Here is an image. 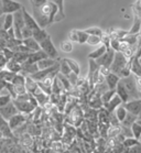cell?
<instances>
[{
    "label": "cell",
    "mask_w": 141,
    "mask_h": 153,
    "mask_svg": "<svg viewBox=\"0 0 141 153\" xmlns=\"http://www.w3.org/2000/svg\"><path fill=\"white\" fill-rule=\"evenodd\" d=\"M32 9H33L32 17L34 18L38 25L42 29H45L48 25H52L54 22L56 14L59 12L57 6L50 1H46L41 7L32 8Z\"/></svg>",
    "instance_id": "1"
},
{
    "label": "cell",
    "mask_w": 141,
    "mask_h": 153,
    "mask_svg": "<svg viewBox=\"0 0 141 153\" xmlns=\"http://www.w3.org/2000/svg\"><path fill=\"white\" fill-rule=\"evenodd\" d=\"M12 102L18 109V111L21 114H25V115L32 114L33 110L38 107V102L35 100L34 96L30 93L18 95L14 99H12Z\"/></svg>",
    "instance_id": "2"
},
{
    "label": "cell",
    "mask_w": 141,
    "mask_h": 153,
    "mask_svg": "<svg viewBox=\"0 0 141 153\" xmlns=\"http://www.w3.org/2000/svg\"><path fill=\"white\" fill-rule=\"evenodd\" d=\"M120 82L122 83L125 88H126V91H127V94H128L129 100L141 98V91H139V88H138L137 78H136V76H134V74H132V75L130 74L129 76L120 78Z\"/></svg>",
    "instance_id": "3"
},
{
    "label": "cell",
    "mask_w": 141,
    "mask_h": 153,
    "mask_svg": "<svg viewBox=\"0 0 141 153\" xmlns=\"http://www.w3.org/2000/svg\"><path fill=\"white\" fill-rule=\"evenodd\" d=\"M128 61H129V59H127L122 53L119 52V51H115L114 61H113V63H111V65L109 67L110 73L118 75L120 73V71L128 64Z\"/></svg>",
    "instance_id": "4"
},
{
    "label": "cell",
    "mask_w": 141,
    "mask_h": 153,
    "mask_svg": "<svg viewBox=\"0 0 141 153\" xmlns=\"http://www.w3.org/2000/svg\"><path fill=\"white\" fill-rule=\"evenodd\" d=\"M39 44H40V49L48 55V57H50V59H56L57 57H59L57 50H56V48H55L54 44H53V42H52L50 35L45 39L44 41L40 42Z\"/></svg>",
    "instance_id": "5"
},
{
    "label": "cell",
    "mask_w": 141,
    "mask_h": 153,
    "mask_svg": "<svg viewBox=\"0 0 141 153\" xmlns=\"http://www.w3.org/2000/svg\"><path fill=\"white\" fill-rule=\"evenodd\" d=\"M13 16V31H14V38L18 40H22L21 39V30L24 27V20H23V14H22V10H18L14 13H12Z\"/></svg>",
    "instance_id": "6"
},
{
    "label": "cell",
    "mask_w": 141,
    "mask_h": 153,
    "mask_svg": "<svg viewBox=\"0 0 141 153\" xmlns=\"http://www.w3.org/2000/svg\"><path fill=\"white\" fill-rule=\"evenodd\" d=\"M114 56H115V51L110 46H108L106 50V52L104 53L103 55L98 57L97 59H95L97 62V64L99 65V66H105V67H108L109 68L110 65H111V63L114 61Z\"/></svg>",
    "instance_id": "7"
},
{
    "label": "cell",
    "mask_w": 141,
    "mask_h": 153,
    "mask_svg": "<svg viewBox=\"0 0 141 153\" xmlns=\"http://www.w3.org/2000/svg\"><path fill=\"white\" fill-rule=\"evenodd\" d=\"M28 120V117L25 114H21V112H18L14 116H12L9 120H8V125L10 127V129L13 131L16 129H18L19 127L23 126Z\"/></svg>",
    "instance_id": "8"
},
{
    "label": "cell",
    "mask_w": 141,
    "mask_h": 153,
    "mask_svg": "<svg viewBox=\"0 0 141 153\" xmlns=\"http://www.w3.org/2000/svg\"><path fill=\"white\" fill-rule=\"evenodd\" d=\"M1 4H2L4 14L14 13L16 11L20 10L22 8V4L18 1H14V0H1Z\"/></svg>",
    "instance_id": "9"
},
{
    "label": "cell",
    "mask_w": 141,
    "mask_h": 153,
    "mask_svg": "<svg viewBox=\"0 0 141 153\" xmlns=\"http://www.w3.org/2000/svg\"><path fill=\"white\" fill-rule=\"evenodd\" d=\"M125 106V108L127 109L128 112H130L132 115L138 116L140 115L141 112V98H138V99H131V100H128L127 102L122 104Z\"/></svg>",
    "instance_id": "10"
},
{
    "label": "cell",
    "mask_w": 141,
    "mask_h": 153,
    "mask_svg": "<svg viewBox=\"0 0 141 153\" xmlns=\"http://www.w3.org/2000/svg\"><path fill=\"white\" fill-rule=\"evenodd\" d=\"M18 112L19 111H18V109L13 105L12 100H11L9 104L6 105V106L0 108V116H1L4 120H7V121L12 117V116H14L16 114H18Z\"/></svg>",
    "instance_id": "11"
},
{
    "label": "cell",
    "mask_w": 141,
    "mask_h": 153,
    "mask_svg": "<svg viewBox=\"0 0 141 153\" xmlns=\"http://www.w3.org/2000/svg\"><path fill=\"white\" fill-rule=\"evenodd\" d=\"M21 10H22V14H23L24 25H25V27H28L29 29H31L32 31L40 28V27L38 25V23H37V21L34 20V18L32 17V14L29 13V12L27 11V9H25L23 6H22V8H21Z\"/></svg>",
    "instance_id": "12"
},
{
    "label": "cell",
    "mask_w": 141,
    "mask_h": 153,
    "mask_svg": "<svg viewBox=\"0 0 141 153\" xmlns=\"http://www.w3.org/2000/svg\"><path fill=\"white\" fill-rule=\"evenodd\" d=\"M39 71V67L37 65V63H29L24 62L21 64V71L20 73L24 76H31L32 74L37 73Z\"/></svg>",
    "instance_id": "13"
},
{
    "label": "cell",
    "mask_w": 141,
    "mask_h": 153,
    "mask_svg": "<svg viewBox=\"0 0 141 153\" xmlns=\"http://www.w3.org/2000/svg\"><path fill=\"white\" fill-rule=\"evenodd\" d=\"M121 104H122V100L120 99V97H119L117 94H115L114 96L111 97L110 100H108L107 102H105V104L103 105V107L105 108V110H107V111L110 114V112L114 111L118 106H120Z\"/></svg>",
    "instance_id": "14"
},
{
    "label": "cell",
    "mask_w": 141,
    "mask_h": 153,
    "mask_svg": "<svg viewBox=\"0 0 141 153\" xmlns=\"http://www.w3.org/2000/svg\"><path fill=\"white\" fill-rule=\"evenodd\" d=\"M33 96H34L35 100L38 102V106H41V107H44L45 105L48 104V101H50V96L43 93L40 88L33 94Z\"/></svg>",
    "instance_id": "15"
},
{
    "label": "cell",
    "mask_w": 141,
    "mask_h": 153,
    "mask_svg": "<svg viewBox=\"0 0 141 153\" xmlns=\"http://www.w3.org/2000/svg\"><path fill=\"white\" fill-rule=\"evenodd\" d=\"M119 80H120V77L114 73H109L105 77V83H106L108 89H114L115 91L117 84L119 83Z\"/></svg>",
    "instance_id": "16"
},
{
    "label": "cell",
    "mask_w": 141,
    "mask_h": 153,
    "mask_svg": "<svg viewBox=\"0 0 141 153\" xmlns=\"http://www.w3.org/2000/svg\"><path fill=\"white\" fill-rule=\"evenodd\" d=\"M50 2H53L54 4L57 6L59 8V12L55 17L54 22H59V21H62L63 19H65V13H64V0H48Z\"/></svg>",
    "instance_id": "17"
},
{
    "label": "cell",
    "mask_w": 141,
    "mask_h": 153,
    "mask_svg": "<svg viewBox=\"0 0 141 153\" xmlns=\"http://www.w3.org/2000/svg\"><path fill=\"white\" fill-rule=\"evenodd\" d=\"M48 55L45 54L42 50H39V51H35V52H31L28 56V59L25 62H29V63H38L39 61H41L43 59H46Z\"/></svg>",
    "instance_id": "18"
},
{
    "label": "cell",
    "mask_w": 141,
    "mask_h": 153,
    "mask_svg": "<svg viewBox=\"0 0 141 153\" xmlns=\"http://www.w3.org/2000/svg\"><path fill=\"white\" fill-rule=\"evenodd\" d=\"M24 86H25V89H27V93H30V94H34L35 91L39 89L38 83L35 82L34 79H32L30 76H25V83H24Z\"/></svg>",
    "instance_id": "19"
},
{
    "label": "cell",
    "mask_w": 141,
    "mask_h": 153,
    "mask_svg": "<svg viewBox=\"0 0 141 153\" xmlns=\"http://www.w3.org/2000/svg\"><path fill=\"white\" fill-rule=\"evenodd\" d=\"M48 36V32L45 31V29L39 28V29H37V30H33V31H32V38L34 39L38 43L44 41Z\"/></svg>",
    "instance_id": "20"
},
{
    "label": "cell",
    "mask_w": 141,
    "mask_h": 153,
    "mask_svg": "<svg viewBox=\"0 0 141 153\" xmlns=\"http://www.w3.org/2000/svg\"><path fill=\"white\" fill-rule=\"evenodd\" d=\"M115 91H116V94H117L118 96L120 97L121 100H122V104H125V102H127V101L129 100V97H128V94H127V91H126V88L124 87V85H122V83H121L120 80H119V83L117 84Z\"/></svg>",
    "instance_id": "21"
},
{
    "label": "cell",
    "mask_w": 141,
    "mask_h": 153,
    "mask_svg": "<svg viewBox=\"0 0 141 153\" xmlns=\"http://www.w3.org/2000/svg\"><path fill=\"white\" fill-rule=\"evenodd\" d=\"M22 43H23L24 45L27 46L28 49L30 50L31 52H35V51H39L40 49V44H39L38 42L35 41L34 39L32 38H28V39H24V40H22Z\"/></svg>",
    "instance_id": "22"
},
{
    "label": "cell",
    "mask_w": 141,
    "mask_h": 153,
    "mask_svg": "<svg viewBox=\"0 0 141 153\" xmlns=\"http://www.w3.org/2000/svg\"><path fill=\"white\" fill-rule=\"evenodd\" d=\"M56 62H57V59L46 57V59H41V61H39V62L37 63V65H38L39 70H45V68H48V67L53 66Z\"/></svg>",
    "instance_id": "23"
},
{
    "label": "cell",
    "mask_w": 141,
    "mask_h": 153,
    "mask_svg": "<svg viewBox=\"0 0 141 153\" xmlns=\"http://www.w3.org/2000/svg\"><path fill=\"white\" fill-rule=\"evenodd\" d=\"M4 68L8 71H10V72H12V73L17 74V73H20L21 64L20 63L16 62V61H13V59H9V61L7 62V64H6Z\"/></svg>",
    "instance_id": "24"
},
{
    "label": "cell",
    "mask_w": 141,
    "mask_h": 153,
    "mask_svg": "<svg viewBox=\"0 0 141 153\" xmlns=\"http://www.w3.org/2000/svg\"><path fill=\"white\" fill-rule=\"evenodd\" d=\"M107 48H108V46H106L105 44H101V45H99L96 50H95V51H93L92 53H90V54H88V59H97L98 57H100L104 53L106 52Z\"/></svg>",
    "instance_id": "25"
},
{
    "label": "cell",
    "mask_w": 141,
    "mask_h": 153,
    "mask_svg": "<svg viewBox=\"0 0 141 153\" xmlns=\"http://www.w3.org/2000/svg\"><path fill=\"white\" fill-rule=\"evenodd\" d=\"M130 71L134 76L140 77L141 78V65H140V63L138 62V59H136L134 56V59H132V62H131Z\"/></svg>",
    "instance_id": "26"
},
{
    "label": "cell",
    "mask_w": 141,
    "mask_h": 153,
    "mask_svg": "<svg viewBox=\"0 0 141 153\" xmlns=\"http://www.w3.org/2000/svg\"><path fill=\"white\" fill-rule=\"evenodd\" d=\"M140 31H141V18L134 16V25H132L130 30L128 31V33H130V34H139Z\"/></svg>",
    "instance_id": "27"
},
{
    "label": "cell",
    "mask_w": 141,
    "mask_h": 153,
    "mask_svg": "<svg viewBox=\"0 0 141 153\" xmlns=\"http://www.w3.org/2000/svg\"><path fill=\"white\" fill-rule=\"evenodd\" d=\"M115 115H116V117L118 118V120L120 121V123L122 121H124V119L126 118V116H127V109L125 108V106L122 104L120 105V106H118L116 109L114 110Z\"/></svg>",
    "instance_id": "28"
},
{
    "label": "cell",
    "mask_w": 141,
    "mask_h": 153,
    "mask_svg": "<svg viewBox=\"0 0 141 153\" xmlns=\"http://www.w3.org/2000/svg\"><path fill=\"white\" fill-rule=\"evenodd\" d=\"M56 77H57V79L61 82V84H62L63 88H64V91H71V89H72V85L69 84V79H67V77L65 76V75H63V74H61L59 72V73L56 74Z\"/></svg>",
    "instance_id": "29"
},
{
    "label": "cell",
    "mask_w": 141,
    "mask_h": 153,
    "mask_svg": "<svg viewBox=\"0 0 141 153\" xmlns=\"http://www.w3.org/2000/svg\"><path fill=\"white\" fill-rule=\"evenodd\" d=\"M12 25H13V16H12V13L4 14L2 29H4V31H7V30H9L10 28H12Z\"/></svg>",
    "instance_id": "30"
},
{
    "label": "cell",
    "mask_w": 141,
    "mask_h": 153,
    "mask_svg": "<svg viewBox=\"0 0 141 153\" xmlns=\"http://www.w3.org/2000/svg\"><path fill=\"white\" fill-rule=\"evenodd\" d=\"M16 74L10 72V71L6 70V68H1L0 71V79H4L8 83H11V80L13 79V77Z\"/></svg>",
    "instance_id": "31"
},
{
    "label": "cell",
    "mask_w": 141,
    "mask_h": 153,
    "mask_svg": "<svg viewBox=\"0 0 141 153\" xmlns=\"http://www.w3.org/2000/svg\"><path fill=\"white\" fill-rule=\"evenodd\" d=\"M130 129H131V132H132V137H134V139L140 140L141 139V126L136 121L131 125Z\"/></svg>",
    "instance_id": "32"
},
{
    "label": "cell",
    "mask_w": 141,
    "mask_h": 153,
    "mask_svg": "<svg viewBox=\"0 0 141 153\" xmlns=\"http://www.w3.org/2000/svg\"><path fill=\"white\" fill-rule=\"evenodd\" d=\"M138 117L136 115H132L130 112H127V116H126V118L124 119V121L121 122L120 125L121 126H125V127H131V125L134 123V122L137 121Z\"/></svg>",
    "instance_id": "33"
},
{
    "label": "cell",
    "mask_w": 141,
    "mask_h": 153,
    "mask_svg": "<svg viewBox=\"0 0 141 153\" xmlns=\"http://www.w3.org/2000/svg\"><path fill=\"white\" fill-rule=\"evenodd\" d=\"M59 72L61 74H63V75H65V76H67V75L72 72L64 59H61V61H59Z\"/></svg>",
    "instance_id": "34"
},
{
    "label": "cell",
    "mask_w": 141,
    "mask_h": 153,
    "mask_svg": "<svg viewBox=\"0 0 141 153\" xmlns=\"http://www.w3.org/2000/svg\"><path fill=\"white\" fill-rule=\"evenodd\" d=\"M88 34H87L85 30H76V42L79 44H84L86 43Z\"/></svg>",
    "instance_id": "35"
},
{
    "label": "cell",
    "mask_w": 141,
    "mask_h": 153,
    "mask_svg": "<svg viewBox=\"0 0 141 153\" xmlns=\"http://www.w3.org/2000/svg\"><path fill=\"white\" fill-rule=\"evenodd\" d=\"M65 59V62L67 63V65H69V67L71 68V71H72L73 73L79 75V64L78 63L73 59Z\"/></svg>",
    "instance_id": "36"
},
{
    "label": "cell",
    "mask_w": 141,
    "mask_h": 153,
    "mask_svg": "<svg viewBox=\"0 0 141 153\" xmlns=\"http://www.w3.org/2000/svg\"><path fill=\"white\" fill-rule=\"evenodd\" d=\"M29 54H30V53L13 52V56H12V59H13V61H16V62L22 64V63H24L28 59V56H29Z\"/></svg>",
    "instance_id": "37"
},
{
    "label": "cell",
    "mask_w": 141,
    "mask_h": 153,
    "mask_svg": "<svg viewBox=\"0 0 141 153\" xmlns=\"http://www.w3.org/2000/svg\"><path fill=\"white\" fill-rule=\"evenodd\" d=\"M120 133V126H110V128L107 130V137L115 139Z\"/></svg>",
    "instance_id": "38"
},
{
    "label": "cell",
    "mask_w": 141,
    "mask_h": 153,
    "mask_svg": "<svg viewBox=\"0 0 141 153\" xmlns=\"http://www.w3.org/2000/svg\"><path fill=\"white\" fill-rule=\"evenodd\" d=\"M90 72H88V80L92 78V76L94 75V73L96 72V71H98L99 70V65L97 64V62L95 61V59H90Z\"/></svg>",
    "instance_id": "39"
},
{
    "label": "cell",
    "mask_w": 141,
    "mask_h": 153,
    "mask_svg": "<svg viewBox=\"0 0 141 153\" xmlns=\"http://www.w3.org/2000/svg\"><path fill=\"white\" fill-rule=\"evenodd\" d=\"M86 43L93 46L99 45L100 43H101V36H98V35H88Z\"/></svg>",
    "instance_id": "40"
},
{
    "label": "cell",
    "mask_w": 141,
    "mask_h": 153,
    "mask_svg": "<svg viewBox=\"0 0 141 153\" xmlns=\"http://www.w3.org/2000/svg\"><path fill=\"white\" fill-rule=\"evenodd\" d=\"M115 94H116V91H115L114 89H107L105 93H103V94L100 95V98H101L103 105L105 104V102H107L108 100H110V99H111V97H113Z\"/></svg>",
    "instance_id": "41"
},
{
    "label": "cell",
    "mask_w": 141,
    "mask_h": 153,
    "mask_svg": "<svg viewBox=\"0 0 141 153\" xmlns=\"http://www.w3.org/2000/svg\"><path fill=\"white\" fill-rule=\"evenodd\" d=\"M24 83H25V76L21 73L16 74L13 79L11 80V84H13V85H24Z\"/></svg>",
    "instance_id": "42"
},
{
    "label": "cell",
    "mask_w": 141,
    "mask_h": 153,
    "mask_svg": "<svg viewBox=\"0 0 141 153\" xmlns=\"http://www.w3.org/2000/svg\"><path fill=\"white\" fill-rule=\"evenodd\" d=\"M61 50H62L64 53H71L73 50V42H71L69 40L63 41L62 43H61Z\"/></svg>",
    "instance_id": "43"
},
{
    "label": "cell",
    "mask_w": 141,
    "mask_h": 153,
    "mask_svg": "<svg viewBox=\"0 0 141 153\" xmlns=\"http://www.w3.org/2000/svg\"><path fill=\"white\" fill-rule=\"evenodd\" d=\"M85 32L88 35H98V36H103L104 35V31L98 27H93V28L87 29V30H85Z\"/></svg>",
    "instance_id": "44"
},
{
    "label": "cell",
    "mask_w": 141,
    "mask_h": 153,
    "mask_svg": "<svg viewBox=\"0 0 141 153\" xmlns=\"http://www.w3.org/2000/svg\"><path fill=\"white\" fill-rule=\"evenodd\" d=\"M66 77H67V79H69V84L72 85V87H75V86H77V85H78L79 79H78V75H77V74L71 72V73H69Z\"/></svg>",
    "instance_id": "45"
},
{
    "label": "cell",
    "mask_w": 141,
    "mask_h": 153,
    "mask_svg": "<svg viewBox=\"0 0 141 153\" xmlns=\"http://www.w3.org/2000/svg\"><path fill=\"white\" fill-rule=\"evenodd\" d=\"M140 141V140H137V139H134V137H131V138H125V140L122 141V144H124L125 148H130V146H134L136 143H138Z\"/></svg>",
    "instance_id": "46"
},
{
    "label": "cell",
    "mask_w": 141,
    "mask_h": 153,
    "mask_svg": "<svg viewBox=\"0 0 141 153\" xmlns=\"http://www.w3.org/2000/svg\"><path fill=\"white\" fill-rule=\"evenodd\" d=\"M11 100H12V98L10 95H0V108L9 104Z\"/></svg>",
    "instance_id": "47"
},
{
    "label": "cell",
    "mask_w": 141,
    "mask_h": 153,
    "mask_svg": "<svg viewBox=\"0 0 141 153\" xmlns=\"http://www.w3.org/2000/svg\"><path fill=\"white\" fill-rule=\"evenodd\" d=\"M31 36H32V30L24 25L23 29L21 30V39L24 40V39L31 38Z\"/></svg>",
    "instance_id": "48"
},
{
    "label": "cell",
    "mask_w": 141,
    "mask_h": 153,
    "mask_svg": "<svg viewBox=\"0 0 141 153\" xmlns=\"http://www.w3.org/2000/svg\"><path fill=\"white\" fill-rule=\"evenodd\" d=\"M108 122L110 123V126H120V121L118 120V118L116 117L115 112H110L109 114V119H108Z\"/></svg>",
    "instance_id": "49"
},
{
    "label": "cell",
    "mask_w": 141,
    "mask_h": 153,
    "mask_svg": "<svg viewBox=\"0 0 141 153\" xmlns=\"http://www.w3.org/2000/svg\"><path fill=\"white\" fill-rule=\"evenodd\" d=\"M127 151H128V153H141V141L136 143L134 146L128 148Z\"/></svg>",
    "instance_id": "50"
},
{
    "label": "cell",
    "mask_w": 141,
    "mask_h": 153,
    "mask_svg": "<svg viewBox=\"0 0 141 153\" xmlns=\"http://www.w3.org/2000/svg\"><path fill=\"white\" fill-rule=\"evenodd\" d=\"M1 53L4 54V56L7 59V61L12 59V56H13V51L10 49H8V48H4V49L1 50Z\"/></svg>",
    "instance_id": "51"
},
{
    "label": "cell",
    "mask_w": 141,
    "mask_h": 153,
    "mask_svg": "<svg viewBox=\"0 0 141 153\" xmlns=\"http://www.w3.org/2000/svg\"><path fill=\"white\" fill-rule=\"evenodd\" d=\"M13 85V84H12ZM14 87V91H16V94L18 95H22V94H25L27 93V89H25V86L24 85H13Z\"/></svg>",
    "instance_id": "52"
},
{
    "label": "cell",
    "mask_w": 141,
    "mask_h": 153,
    "mask_svg": "<svg viewBox=\"0 0 141 153\" xmlns=\"http://www.w3.org/2000/svg\"><path fill=\"white\" fill-rule=\"evenodd\" d=\"M48 0H30V4H31L32 8H38L41 7L42 4H44Z\"/></svg>",
    "instance_id": "53"
},
{
    "label": "cell",
    "mask_w": 141,
    "mask_h": 153,
    "mask_svg": "<svg viewBox=\"0 0 141 153\" xmlns=\"http://www.w3.org/2000/svg\"><path fill=\"white\" fill-rule=\"evenodd\" d=\"M7 62L8 61H7V59L4 56V54H2V53H0V68H4Z\"/></svg>",
    "instance_id": "54"
},
{
    "label": "cell",
    "mask_w": 141,
    "mask_h": 153,
    "mask_svg": "<svg viewBox=\"0 0 141 153\" xmlns=\"http://www.w3.org/2000/svg\"><path fill=\"white\" fill-rule=\"evenodd\" d=\"M7 83H8V82H6V80L0 79V91L6 88V85H7Z\"/></svg>",
    "instance_id": "55"
},
{
    "label": "cell",
    "mask_w": 141,
    "mask_h": 153,
    "mask_svg": "<svg viewBox=\"0 0 141 153\" xmlns=\"http://www.w3.org/2000/svg\"><path fill=\"white\" fill-rule=\"evenodd\" d=\"M4 16V10H2V4H1V0H0V17Z\"/></svg>",
    "instance_id": "56"
},
{
    "label": "cell",
    "mask_w": 141,
    "mask_h": 153,
    "mask_svg": "<svg viewBox=\"0 0 141 153\" xmlns=\"http://www.w3.org/2000/svg\"><path fill=\"white\" fill-rule=\"evenodd\" d=\"M137 122L141 126V118H138V119H137Z\"/></svg>",
    "instance_id": "57"
},
{
    "label": "cell",
    "mask_w": 141,
    "mask_h": 153,
    "mask_svg": "<svg viewBox=\"0 0 141 153\" xmlns=\"http://www.w3.org/2000/svg\"><path fill=\"white\" fill-rule=\"evenodd\" d=\"M138 62L140 63V65H141V56H140V57H139V59H138Z\"/></svg>",
    "instance_id": "58"
},
{
    "label": "cell",
    "mask_w": 141,
    "mask_h": 153,
    "mask_svg": "<svg viewBox=\"0 0 141 153\" xmlns=\"http://www.w3.org/2000/svg\"><path fill=\"white\" fill-rule=\"evenodd\" d=\"M138 118H141V112H140V115L138 116Z\"/></svg>",
    "instance_id": "59"
},
{
    "label": "cell",
    "mask_w": 141,
    "mask_h": 153,
    "mask_svg": "<svg viewBox=\"0 0 141 153\" xmlns=\"http://www.w3.org/2000/svg\"><path fill=\"white\" fill-rule=\"evenodd\" d=\"M121 153H128V151H127V150H126V152H124V151H122V152H121Z\"/></svg>",
    "instance_id": "60"
},
{
    "label": "cell",
    "mask_w": 141,
    "mask_h": 153,
    "mask_svg": "<svg viewBox=\"0 0 141 153\" xmlns=\"http://www.w3.org/2000/svg\"><path fill=\"white\" fill-rule=\"evenodd\" d=\"M0 71H1V68H0Z\"/></svg>",
    "instance_id": "61"
},
{
    "label": "cell",
    "mask_w": 141,
    "mask_h": 153,
    "mask_svg": "<svg viewBox=\"0 0 141 153\" xmlns=\"http://www.w3.org/2000/svg\"><path fill=\"white\" fill-rule=\"evenodd\" d=\"M140 140H141V139H140Z\"/></svg>",
    "instance_id": "62"
}]
</instances>
